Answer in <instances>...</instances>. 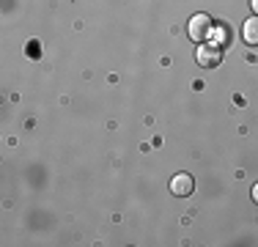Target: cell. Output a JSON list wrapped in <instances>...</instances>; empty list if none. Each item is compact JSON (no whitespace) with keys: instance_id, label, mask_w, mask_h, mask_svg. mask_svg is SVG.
I'll return each mask as SVG.
<instances>
[{"instance_id":"obj_6","label":"cell","mask_w":258,"mask_h":247,"mask_svg":"<svg viewBox=\"0 0 258 247\" xmlns=\"http://www.w3.org/2000/svg\"><path fill=\"white\" fill-rule=\"evenodd\" d=\"M253 201L258 203V184H255V187H253Z\"/></svg>"},{"instance_id":"obj_4","label":"cell","mask_w":258,"mask_h":247,"mask_svg":"<svg viewBox=\"0 0 258 247\" xmlns=\"http://www.w3.org/2000/svg\"><path fill=\"white\" fill-rule=\"evenodd\" d=\"M242 39H244V44L258 47V17H253V20L244 22V28H242Z\"/></svg>"},{"instance_id":"obj_5","label":"cell","mask_w":258,"mask_h":247,"mask_svg":"<svg viewBox=\"0 0 258 247\" xmlns=\"http://www.w3.org/2000/svg\"><path fill=\"white\" fill-rule=\"evenodd\" d=\"M250 6H253V11H255V17H258V0H250Z\"/></svg>"},{"instance_id":"obj_3","label":"cell","mask_w":258,"mask_h":247,"mask_svg":"<svg viewBox=\"0 0 258 247\" xmlns=\"http://www.w3.org/2000/svg\"><path fill=\"white\" fill-rule=\"evenodd\" d=\"M192 190H195V178L189 176V173H179V176L170 178V193H173L176 198L192 195Z\"/></svg>"},{"instance_id":"obj_1","label":"cell","mask_w":258,"mask_h":247,"mask_svg":"<svg viewBox=\"0 0 258 247\" xmlns=\"http://www.w3.org/2000/svg\"><path fill=\"white\" fill-rule=\"evenodd\" d=\"M187 33H189V39H195V41H209L214 36L212 17L209 14H195L192 20H189V25H187Z\"/></svg>"},{"instance_id":"obj_2","label":"cell","mask_w":258,"mask_h":247,"mask_svg":"<svg viewBox=\"0 0 258 247\" xmlns=\"http://www.w3.org/2000/svg\"><path fill=\"white\" fill-rule=\"evenodd\" d=\"M195 58H198V66L214 69V66H220V60H223V44H217V41H204V44L198 47V52H195Z\"/></svg>"}]
</instances>
